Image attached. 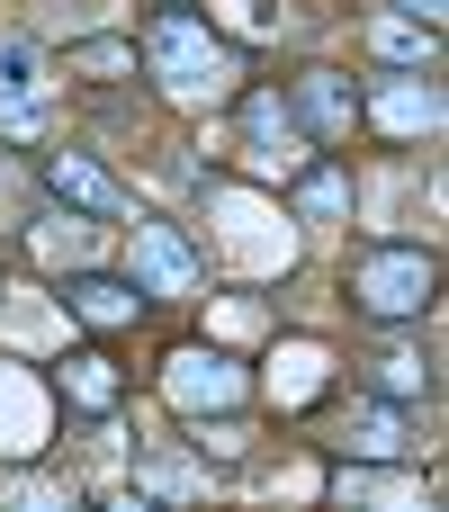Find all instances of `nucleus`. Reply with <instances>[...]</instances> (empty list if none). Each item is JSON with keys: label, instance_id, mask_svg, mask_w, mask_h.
Returning <instances> with one entry per match:
<instances>
[{"label": "nucleus", "instance_id": "1", "mask_svg": "<svg viewBox=\"0 0 449 512\" xmlns=\"http://www.w3.org/2000/svg\"><path fill=\"white\" fill-rule=\"evenodd\" d=\"M144 63L162 72V90H171V99H225V81H234V45H225L216 27L180 18V9L144 27Z\"/></svg>", "mask_w": 449, "mask_h": 512}, {"label": "nucleus", "instance_id": "2", "mask_svg": "<svg viewBox=\"0 0 449 512\" xmlns=\"http://www.w3.org/2000/svg\"><path fill=\"white\" fill-rule=\"evenodd\" d=\"M432 288H441V261H432V252H369V261L351 270V297H360L378 324L423 315V306H432Z\"/></svg>", "mask_w": 449, "mask_h": 512}, {"label": "nucleus", "instance_id": "3", "mask_svg": "<svg viewBox=\"0 0 449 512\" xmlns=\"http://www.w3.org/2000/svg\"><path fill=\"white\" fill-rule=\"evenodd\" d=\"M207 198H216V216H225V252H234L243 270H261V279H270V270H288V261H297L288 216H270L252 189H207Z\"/></svg>", "mask_w": 449, "mask_h": 512}, {"label": "nucleus", "instance_id": "4", "mask_svg": "<svg viewBox=\"0 0 449 512\" xmlns=\"http://www.w3.org/2000/svg\"><path fill=\"white\" fill-rule=\"evenodd\" d=\"M198 279H207V261L189 252V234L162 216H135V288L144 297H198Z\"/></svg>", "mask_w": 449, "mask_h": 512}, {"label": "nucleus", "instance_id": "5", "mask_svg": "<svg viewBox=\"0 0 449 512\" xmlns=\"http://www.w3.org/2000/svg\"><path fill=\"white\" fill-rule=\"evenodd\" d=\"M243 135H252V144H243V171H252V180H297V171H306V135H297V117H288L270 90L243 99Z\"/></svg>", "mask_w": 449, "mask_h": 512}, {"label": "nucleus", "instance_id": "6", "mask_svg": "<svg viewBox=\"0 0 449 512\" xmlns=\"http://www.w3.org/2000/svg\"><path fill=\"white\" fill-rule=\"evenodd\" d=\"M162 396L180 414H225V405H243V369L225 351H171L162 360Z\"/></svg>", "mask_w": 449, "mask_h": 512}, {"label": "nucleus", "instance_id": "7", "mask_svg": "<svg viewBox=\"0 0 449 512\" xmlns=\"http://www.w3.org/2000/svg\"><path fill=\"white\" fill-rule=\"evenodd\" d=\"M45 189H54V198H72L81 216H135V198H126L90 153H45Z\"/></svg>", "mask_w": 449, "mask_h": 512}, {"label": "nucleus", "instance_id": "8", "mask_svg": "<svg viewBox=\"0 0 449 512\" xmlns=\"http://www.w3.org/2000/svg\"><path fill=\"white\" fill-rule=\"evenodd\" d=\"M288 117H297V135H351V126H360V90H351L342 72H306Z\"/></svg>", "mask_w": 449, "mask_h": 512}, {"label": "nucleus", "instance_id": "9", "mask_svg": "<svg viewBox=\"0 0 449 512\" xmlns=\"http://www.w3.org/2000/svg\"><path fill=\"white\" fill-rule=\"evenodd\" d=\"M360 117H378L387 135H432L441 126V90L432 81H387L378 99H360Z\"/></svg>", "mask_w": 449, "mask_h": 512}, {"label": "nucleus", "instance_id": "10", "mask_svg": "<svg viewBox=\"0 0 449 512\" xmlns=\"http://www.w3.org/2000/svg\"><path fill=\"white\" fill-rule=\"evenodd\" d=\"M27 243H36L45 270H99V225L90 216H36Z\"/></svg>", "mask_w": 449, "mask_h": 512}, {"label": "nucleus", "instance_id": "11", "mask_svg": "<svg viewBox=\"0 0 449 512\" xmlns=\"http://www.w3.org/2000/svg\"><path fill=\"white\" fill-rule=\"evenodd\" d=\"M135 288L126 279H99V270H72V288H63V315H81V324H99V333H117V324H135Z\"/></svg>", "mask_w": 449, "mask_h": 512}, {"label": "nucleus", "instance_id": "12", "mask_svg": "<svg viewBox=\"0 0 449 512\" xmlns=\"http://www.w3.org/2000/svg\"><path fill=\"white\" fill-rule=\"evenodd\" d=\"M45 441V396L18 378V369H0V450L18 459V450H36Z\"/></svg>", "mask_w": 449, "mask_h": 512}, {"label": "nucleus", "instance_id": "13", "mask_svg": "<svg viewBox=\"0 0 449 512\" xmlns=\"http://www.w3.org/2000/svg\"><path fill=\"white\" fill-rule=\"evenodd\" d=\"M324 369H333V360H324L315 342H279V360H270V396H279V405H306V396H324Z\"/></svg>", "mask_w": 449, "mask_h": 512}, {"label": "nucleus", "instance_id": "14", "mask_svg": "<svg viewBox=\"0 0 449 512\" xmlns=\"http://www.w3.org/2000/svg\"><path fill=\"white\" fill-rule=\"evenodd\" d=\"M369 45H378L387 63H432V54H441V27H414V18L387 9V18H369Z\"/></svg>", "mask_w": 449, "mask_h": 512}, {"label": "nucleus", "instance_id": "15", "mask_svg": "<svg viewBox=\"0 0 449 512\" xmlns=\"http://www.w3.org/2000/svg\"><path fill=\"white\" fill-rule=\"evenodd\" d=\"M342 441H351L360 459H396V450H405V423H396L387 405H351V414H342Z\"/></svg>", "mask_w": 449, "mask_h": 512}, {"label": "nucleus", "instance_id": "16", "mask_svg": "<svg viewBox=\"0 0 449 512\" xmlns=\"http://www.w3.org/2000/svg\"><path fill=\"white\" fill-rule=\"evenodd\" d=\"M333 495H342V504H423V486H414V477H387V468H342Z\"/></svg>", "mask_w": 449, "mask_h": 512}, {"label": "nucleus", "instance_id": "17", "mask_svg": "<svg viewBox=\"0 0 449 512\" xmlns=\"http://www.w3.org/2000/svg\"><path fill=\"white\" fill-rule=\"evenodd\" d=\"M0 342H63V324H54L27 288H0Z\"/></svg>", "mask_w": 449, "mask_h": 512}, {"label": "nucleus", "instance_id": "18", "mask_svg": "<svg viewBox=\"0 0 449 512\" xmlns=\"http://www.w3.org/2000/svg\"><path fill=\"white\" fill-rule=\"evenodd\" d=\"M297 216H306V225L351 216V180H342V171H306V180H297Z\"/></svg>", "mask_w": 449, "mask_h": 512}, {"label": "nucleus", "instance_id": "19", "mask_svg": "<svg viewBox=\"0 0 449 512\" xmlns=\"http://www.w3.org/2000/svg\"><path fill=\"white\" fill-rule=\"evenodd\" d=\"M63 387H72V405H90V414H108V405H117V378H108V360H99V351H72V360H63Z\"/></svg>", "mask_w": 449, "mask_h": 512}, {"label": "nucleus", "instance_id": "20", "mask_svg": "<svg viewBox=\"0 0 449 512\" xmlns=\"http://www.w3.org/2000/svg\"><path fill=\"white\" fill-rule=\"evenodd\" d=\"M189 450H198V459H243L252 432L234 423V405H225V414H189Z\"/></svg>", "mask_w": 449, "mask_h": 512}, {"label": "nucleus", "instance_id": "21", "mask_svg": "<svg viewBox=\"0 0 449 512\" xmlns=\"http://www.w3.org/2000/svg\"><path fill=\"white\" fill-rule=\"evenodd\" d=\"M45 90V54L27 36H0V99H36Z\"/></svg>", "mask_w": 449, "mask_h": 512}, {"label": "nucleus", "instance_id": "22", "mask_svg": "<svg viewBox=\"0 0 449 512\" xmlns=\"http://www.w3.org/2000/svg\"><path fill=\"white\" fill-rule=\"evenodd\" d=\"M207 9H216L234 36H288V9H279V0H207Z\"/></svg>", "mask_w": 449, "mask_h": 512}, {"label": "nucleus", "instance_id": "23", "mask_svg": "<svg viewBox=\"0 0 449 512\" xmlns=\"http://www.w3.org/2000/svg\"><path fill=\"white\" fill-rule=\"evenodd\" d=\"M378 378H387L396 396H432V369H423V351H405V342L378 351Z\"/></svg>", "mask_w": 449, "mask_h": 512}, {"label": "nucleus", "instance_id": "24", "mask_svg": "<svg viewBox=\"0 0 449 512\" xmlns=\"http://www.w3.org/2000/svg\"><path fill=\"white\" fill-rule=\"evenodd\" d=\"M135 495H171V504H189V495H207V477L180 468V459H153V468L135 477Z\"/></svg>", "mask_w": 449, "mask_h": 512}, {"label": "nucleus", "instance_id": "25", "mask_svg": "<svg viewBox=\"0 0 449 512\" xmlns=\"http://www.w3.org/2000/svg\"><path fill=\"white\" fill-rule=\"evenodd\" d=\"M0 504H72V477H0Z\"/></svg>", "mask_w": 449, "mask_h": 512}, {"label": "nucleus", "instance_id": "26", "mask_svg": "<svg viewBox=\"0 0 449 512\" xmlns=\"http://www.w3.org/2000/svg\"><path fill=\"white\" fill-rule=\"evenodd\" d=\"M396 18H414V27H441V0H387Z\"/></svg>", "mask_w": 449, "mask_h": 512}]
</instances>
